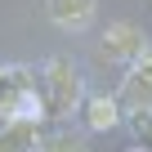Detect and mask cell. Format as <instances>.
<instances>
[{
	"mask_svg": "<svg viewBox=\"0 0 152 152\" xmlns=\"http://www.w3.org/2000/svg\"><path fill=\"white\" fill-rule=\"evenodd\" d=\"M40 85H45V112L49 116H58V121L76 116V107H81V72H76L72 58H49Z\"/></svg>",
	"mask_w": 152,
	"mask_h": 152,
	"instance_id": "6da1fadb",
	"label": "cell"
},
{
	"mask_svg": "<svg viewBox=\"0 0 152 152\" xmlns=\"http://www.w3.org/2000/svg\"><path fill=\"white\" fill-rule=\"evenodd\" d=\"M148 49H152V45H148V36H143L134 23H112V27L103 31V40H99V54H103L107 63H116V67L139 63Z\"/></svg>",
	"mask_w": 152,
	"mask_h": 152,
	"instance_id": "7a4b0ae2",
	"label": "cell"
},
{
	"mask_svg": "<svg viewBox=\"0 0 152 152\" xmlns=\"http://www.w3.org/2000/svg\"><path fill=\"white\" fill-rule=\"evenodd\" d=\"M40 112H45V99L31 90L27 72L18 67V72H14V81L0 85V116H5V121H36Z\"/></svg>",
	"mask_w": 152,
	"mask_h": 152,
	"instance_id": "3957f363",
	"label": "cell"
},
{
	"mask_svg": "<svg viewBox=\"0 0 152 152\" xmlns=\"http://www.w3.org/2000/svg\"><path fill=\"white\" fill-rule=\"evenodd\" d=\"M121 107L134 112V116L152 112V49H148L139 63L125 67V81H121Z\"/></svg>",
	"mask_w": 152,
	"mask_h": 152,
	"instance_id": "277c9868",
	"label": "cell"
},
{
	"mask_svg": "<svg viewBox=\"0 0 152 152\" xmlns=\"http://www.w3.org/2000/svg\"><path fill=\"white\" fill-rule=\"evenodd\" d=\"M45 9H49V23L63 27V31H90L94 18H99V5L94 0H45Z\"/></svg>",
	"mask_w": 152,
	"mask_h": 152,
	"instance_id": "5b68a950",
	"label": "cell"
},
{
	"mask_svg": "<svg viewBox=\"0 0 152 152\" xmlns=\"http://www.w3.org/2000/svg\"><path fill=\"white\" fill-rule=\"evenodd\" d=\"M0 152H36L31 121H5L0 125Z\"/></svg>",
	"mask_w": 152,
	"mask_h": 152,
	"instance_id": "8992f818",
	"label": "cell"
},
{
	"mask_svg": "<svg viewBox=\"0 0 152 152\" xmlns=\"http://www.w3.org/2000/svg\"><path fill=\"white\" fill-rule=\"evenodd\" d=\"M116 116H121V103H116V99H94V103L85 107V121H90L94 130H112Z\"/></svg>",
	"mask_w": 152,
	"mask_h": 152,
	"instance_id": "52a82bcc",
	"label": "cell"
},
{
	"mask_svg": "<svg viewBox=\"0 0 152 152\" xmlns=\"http://www.w3.org/2000/svg\"><path fill=\"white\" fill-rule=\"evenodd\" d=\"M40 152H85V134L81 130H58L40 143Z\"/></svg>",
	"mask_w": 152,
	"mask_h": 152,
	"instance_id": "ba28073f",
	"label": "cell"
},
{
	"mask_svg": "<svg viewBox=\"0 0 152 152\" xmlns=\"http://www.w3.org/2000/svg\"><path fill=\"white\" fill-rule=\"evenodd\" d=\"M134 152H148V148H134Z\"/></svg>",
	"mask_w": 152,
	"mask_h": 152,
	"instance_id": "9c48e42d",
	"label": "cell"
}]
</instances>
